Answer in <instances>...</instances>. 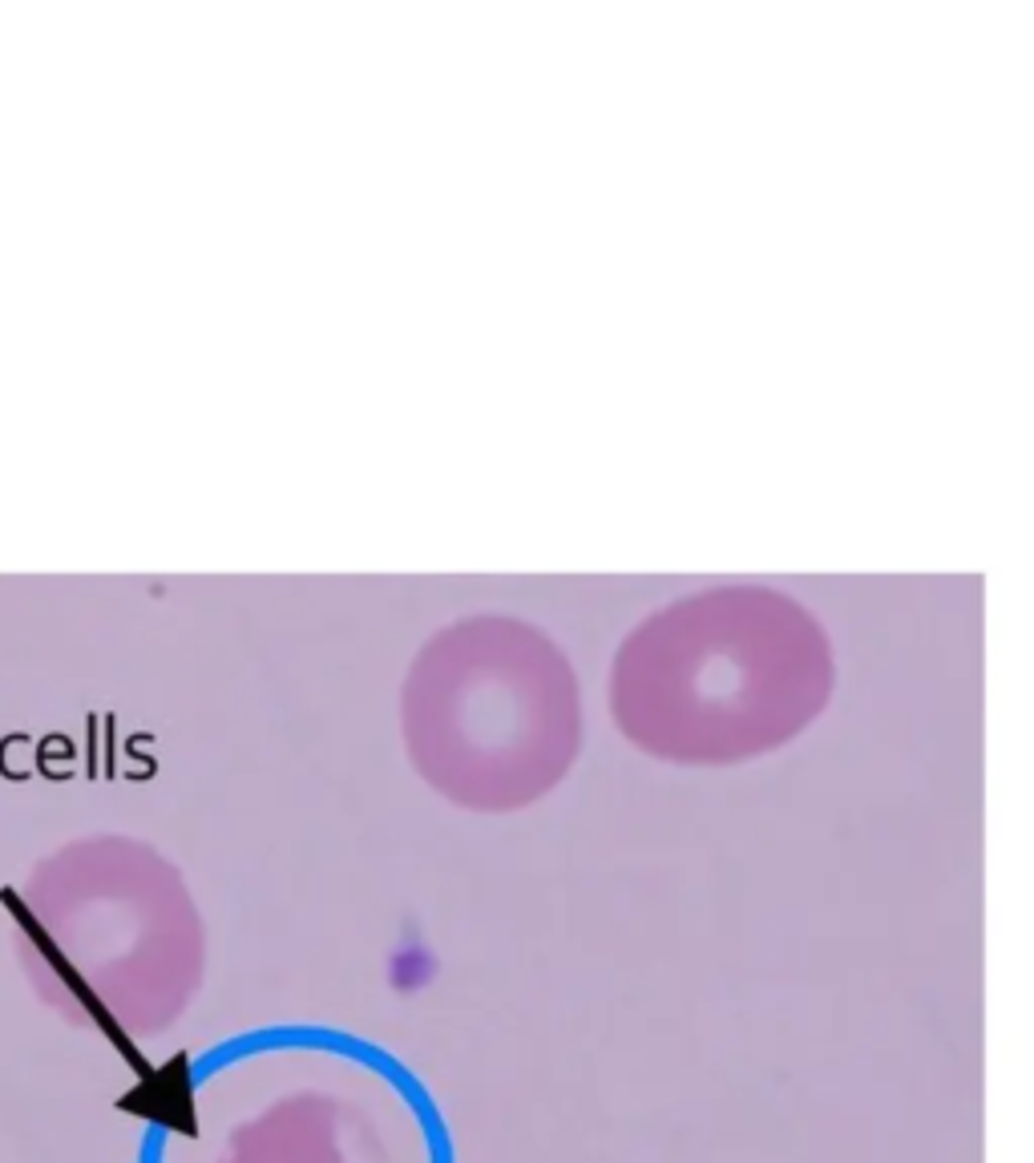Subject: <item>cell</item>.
<instances>
[{
  "label": "cell",
  "instance_id": "obj_1",
  "mask_svg": "<svg viewBox=\"0 0 1034 1163\" xmlns=\"http://www.w3.org/2000/svg\"><path fill=\"white\" fill-rule=\"evenodd\" d=\"M833 683V647L796 598L715 586L627 634L610 667V715L651 760L728 768L788 748L829 707Z\"/></svg>",
  "mask_w": 1034,
  "mask_h": 1163
},
{
  "label": "cell",
  "instance_id": "obj_3",
  "mask_svg": "<svg viewBox=\"0 0 1034 1163\" xmlns=\"http://www.w3.org/2000/svg\"><path fill=\"white\" fill-rule=\"evenodd\" d=\"M408 764L465 812L546 800L582 752L574 667L522 618L473 614L421 647L400 687Z\"/></svg>",
  "mask_w": 1034,
  "mask_h": 1163
},
{
  "label": "cell",
  "instance_id": "obj_4",
  "mask_svg": "<svg viewBox=\"0 0 1034 1163\" xmlns=\"http://www.w3.org/2000/svg\"><path fill=\"white\" fill-rule=\"evenodd\" d=\"M215 1163H380V1151L340 1099L295 1091L239 1123Z\"/></svg>",
  "mask_w": 1034,
  "mask_h": 1163
},
{
  "label": "cell",
  "instance_id": "obj_2",
  "mask_svg": "<svg viewBox=\"0 0 1034 1163\" xmlns=\"http://www.w3.org/2000/svg\"><path fill=\"white\" fill-rule=\"evenodd\" d=\"M25 982L61 1022L154 1038L206 978V925L182 869L134 836H81L41 857L13 897Z\"/></svg>",
  "mask_w": 1034,
  "mask_h": 1163
}]
</instances>
